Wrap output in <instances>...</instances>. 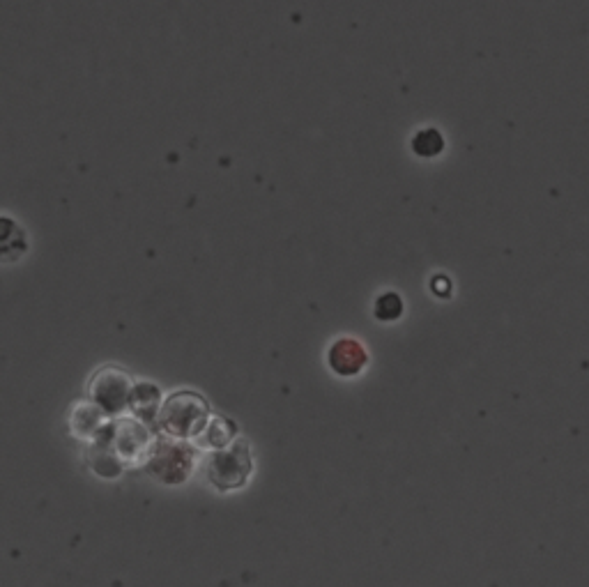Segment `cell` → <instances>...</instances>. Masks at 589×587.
<instances>
[{"mask_svg": "<svg viewBox=\"0 0 589 587\" xmlns=\"http://www.w3.org/2000/svg\"><path fill=\"white\" fill-rule=\"evenodd\" d=\"M210 408L203 396L191 392H178L168 396L159 415L162 429L173 438H196L208 426Z\"/></svg>", "mask_w": 589, "mask_h": 587, "instance_id": "cell-1", "label": "cell"}, {"mask_svg": "<svg viewBox=\"0 0 589 587\" xmlns=\"http://www.w3.org/2000/svg\"><path fill=\"white\" fill-rule=\"evenodd\" d=\"M251 470H254V463H251V452L247 442L237 440L231 447H221L219 452H214L210 456L208 479L214 489L233 491L244 486Z\"/></svg>", "mask_w": 589, "mask_h": 587, "instance_id": "cell-2", "label": "cell"}, {"mask_svg": "<svg viewBox=\"0 0 589 587\" xmlns=\"http://www.w3.org/2000/svg\"><path fill=\"white\" fill-rule=\"evenodd\" d=\"M132 394V380L118 367H104L90 380V399L109 415H120L122 410L132 406Z\"/></svg>", "mask_w": 589, "mask_h": 587, "instance_id": "cell-3", "label": "cell"}, {"mask_svg": "<svg viewBox=\"0 0 589 587\" xmlns=\"http://www.w3.org/2000/svg\"><path fill=\"white\" fill-rule=\"evenodd\" d=\"M191 468H194V452L182 442H159L150 456V472L159 482H185Z\"/></svg>", "mask_w": 589, "mask_h": 587, "instance_id": "cell-4", "label": "cell"}, {"mask_svg": "<svg viewBox=\"0 0 589 587\" xmlns=\"http://www.w3.org/2000/svg\"><path fill=\"white\" fill-rule=\"evenodd\" d=\"M327 364L336 373V376L350 378L357 376L366 364H369V353L362 343L355 339H339L334 341V346L327 353Z\"/></svg>", "mask_w": 589, "mask_h": 587, "instance_id": "cell-5", "label": "cell"}, {"mask_svg": "<svg viewBox=\"0 0 589 587\" xmlns=\"http://www.w3.org/2000/svg\"><path fill=\"white\" fill-rule=\"evenodd\" d=\"M28 235L14 217L0 215V263L10 265L26 256Z\"/></svg>", "mask_w": 589, "mask_h": 587, "instance_id": "cell-6", "label": "cell"}, {"mask_svg": "<svg viewBox=\"0 0 589 587\" xmlns=\"http://www.w3.org/2000/svg\"><path fill=\"white\" fill-rule=\"evenodd\" d=\"M410 146L417 157L433 159V157H440L442 152H445L447 143H445V136H442L440 129L426 127V129H419V132L412 136Z\"/></svg>", "mask_w": 589, "mask_h": 587, "instance_id": "cell-7", "label": "cell"}, {"mask_svg": "<svg viewBox=\"0 0 589 587\" xmlns=\"http://www.w3.org/2000/svg\"><path fill=\"white\" fill-rule=\"evenodd\" d=\"M201 436L205 440V445L226 447L235 436V426L231 422H226V419H212V422H208V426L203 429Z\"/></svg>", "mask_w": 589, "mask_h": 587, "instance_id": "cell-8", "label": "cell"}, {"mask_svg": "<svg viewBox=\"0 0 589 587\" xmlns=\"http://www.w3.org/2000/svg\"><path fill=\"white\" fill-rule=\"evenodd\" d=\"M403 309L401 295L385 293L376 302V318L382 320V323H392V320H399L403 316Z\"/></svg>", "mask_w": 589, "mask_h": 587, "instance_id": "cell-9", "label": "cell"}, {"mask_svg": "<svg viewBox=\"0 0 589 587\" xmlns=\"http://www.w3.org/2000/svg\"><path fill=\"white\" fill-rule=\"evenodd\" d=\"M431 288L435 291V295L442 297V300L451 295V284H449V279L445 277V274H438V277L431 281Z\"/></svg>", "mask_w": 589, "mask_h": 587, "instance_id": "cell-10", "label": "cell"}]
</instances>
